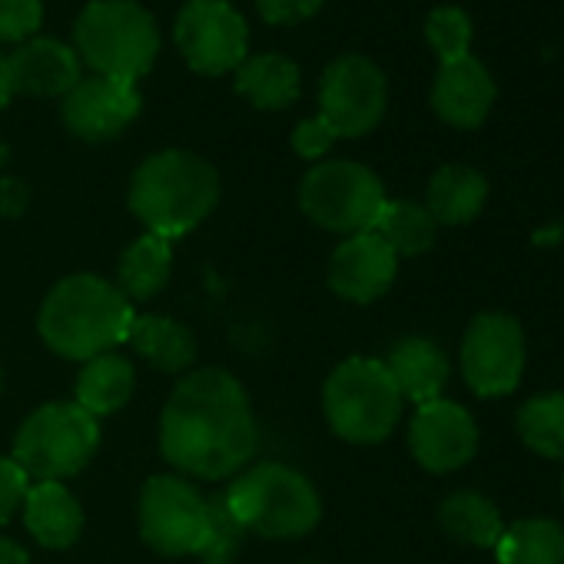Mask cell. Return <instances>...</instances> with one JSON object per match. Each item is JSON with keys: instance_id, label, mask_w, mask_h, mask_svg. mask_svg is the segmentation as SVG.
<instances>
[{"instance_id": "1", "label": "cell", "mask_w": 564, "mask_h": 564, "mask_svg": "<svg viewBox=\"0 0 564 564\" xmlns=\"http://www.w3.org/2000/svg\"><path fill=\"white\" fill-rule=\"evenodd\" d=\"M259 448V425L242 382L226 369L183 376L160 415V452L183 478L223 481Z\"/></svg>"}, {"instance_id": "2", "label": "cell", "mask_w": 564, "mask_h": 564, "mask_svg": "<svg viewBox=\"0 0 564 564\" xmlns=\"http://www.w3.org/2000/svg\"><path fill=\"white\" fill-rule=\"evenodd\" d=\"M133 326V303L110 279L77 272L61 279L44 296L37 333L51 352L70 362H90L127 343Z\"/></svg>"}, {"instance_id": "3", "label": "cell", "mask_w": 564, "mask_h": 564, "mask_svg": "<svg viewBox=\"0 0 564 564\" xmlns=\"http://www.w3.org/2000/svg\"><path fill=\"white\" fill-rule=\"evenodd\" d=\"M219 203V173L189 150H160L147 156L130 180V213L147 232L180 239L193 232Z\"/></svg>"}, {"instance_id": "4", "label": "cell", "mask_w": 564, "mask_h": 564, "mask_svg": "<svg viewBox=\"0 0 564 564\" xmlns=\"http://www.w3.org/2000/svg\"><path fill=\"white\" fill-rule=\"evenodd\" d=\"M223 495L246 534L272 541L303 538L323 518V498L316 485L282 462H259L232 475Z\"/></svg>"}, {"instance_id": "5", "label": "cell", "mask_w": 564, "mask_h": 564, "mask_svg": "<svg viewBox=\"0 0 564 564\" xmlns=\"http://www.w3.org/2000/svg\"><path fill=\"white\" fill-rule=\"evenodd\" d=\"M74 44L97 77L137 84L160 54V31L150 11L133 0H94L77 18Z\"/></svg>"}, {"instance_id": "6", "label": "cell", "mask_w": 564, "mask_h": 564, "mask_svg": "<svg viewBox=\"0 0 564 564\" xmlns=\"http://www.w3.org/2000/svg\"><path fill=\"white\" fill-rule=\"evenodd\" d=\"M402 392L382 359L352 356L339 362L323 386V412L329 429L352 445L386 442L402 419Z\"/></svg>"}, {"instance_id": "7", "label": "cell", "mask_w": 564, "mask_h": 564, "mask_svg": "<svg viewBox=\"0 0 564 564\" xmlns=\"http://www.w3.org/2000/svg\"><path fill=\"white\" fill-rule=\"evenodd\" d=\"M100 448V422L77 402L34 409L14 435L11 458L34 481H64L90 465Z\"/></svg>"}, {"instance_id": "8", "label": "cell", "mask_w": 564, "mask_h": 564, "mask_svg": "<svg viewBox=\"0 0 564 564\" xmlns=\"http://www.w3.org/2000/svg\"><path fill=\"white\" fill-rule=\"evenodd\" d=\"M386 206L382 180L356 160L316 163L300 183V209L339 236L369 232Z\"/></svg>"}, {"instance_id": "9", "label": "cell", "mask_w": 564, "mask_h": 564, "mask_svg": "<svg viewBox=\"0 0 564 564\" xmlns=\"http://www.w3.org/2000/svg\"><path fill=\"white\" fill-rule=\"evenodd\" d=\"M140 534L166 557L196 554L206 538L209 501L183 475H153L140 491Z\"/></svg>"}, {"instance_id": "10", "label": "cell", "mask_w": 564, "mask_h": 564, "mask_svg": "<svg viewBox=\"0 0 564 564\" xmlns=\"http://www.w3.org/2000/svg\"><path fill=\"white\" fill-rule=\"evenodd\" d=\"M173 37L189 70L203 77L236 74L249 47V28L226 0H189L176 18Z\"/></svg>"}, {"instance_id": "11", "label": "cell", "mask_w": 564, "mask_h": 564, "mask_svg": "<svg viewBox=\"0 0 564 564\" xmlns=\"http://www.w3.org/2000/svg\"><path fill=\"white\" fill-rule=\"evenodd\" d=\"M389 104V84L379 64L349 54L326 67L319 84V117L336 130V137L372 133Z\"/></svg>"}, {"instance_id": "12", "label": "cell", "mask_w": 564, "mask_h": 564, "mask_svg": "<svg viewBox=\"0 0 564 564\" xmlns=\"http://www.w3.org/2000/svg\"><path fill=\"white\" fill-rule=\"evenodd\" d=\"M524 372V333L508 313H481L462 339L465 386L481 399L511 395Z\"/></svg>"}, {"instance_id": "13", "label": "cell", "mask_w": 564, "mask_h": 564, "mask_svg": "<svg viewBox=\"0 0 564 564\" xmlns=\"http://www.w3.org/2000/svg\"><path fill=\"white\" fill-rule=\"evenodd\" d=\"M409 448L415 462L432 475L465 468L478 452V425L468 409L448 399H435L415 409L409 425Z\"/></svg>"}, {"instance_id": "14", "label": "cell", "mask_w": 564, "mask_h": 564, "mask_svg": "<svg viewBox=\"0 0 564 564\" xmlns=\"http://www.w3.org/2000/svg\"><path fill=\"white\" fill-rule=\"evenodd\" d=\"M399 275V256L386 246L379 232L346 236L329 256V290L356 306L382 300Z\"/></svg>"}, {"instance_id": "15", "label": "cell", "mask_w": 564, "mask_h": 564, "mask_svg": "<svg viewBox=\"0 0 564 564\" xmlns=\"http://www.w3.org/2000/svg\"><path fill=\"white\" fill-rule=\"evenodd\" d=\"M64 127L87 140L104 143L120 137L140 113L137 84L110 80V77H87L64 97Z\"/></svg>"}, {"instance_id": "16", "label": "cell", "mask_w": 564, "mask_h": 564, "mask_svg": "<svg viewBox=\"0 0 564 564\" xmlns=\"http://www.w3.org/2000/svg\"><path fill=\"white\" fill-rule=\"evenodd\" d=\"M498 87L481 61L471 54L452 64L438 67V77L432 84V110L438 120H445L455 130H475L488 120L495 107Z\"/></svg>"}, {"instance_id": "17", "label": "cell", "mask_w": 564, "mask_h": 564, "mask_svg": "<svg viewBox=\"0 0 564 564\" xmlns=\"http://www.w3.org/2000/svg\"><path fill=\"white\" fill-rule=\"evenodd\" d=\"M8 77L11 94L31 97H67L84 80L77 51L51 37H31L18 44V51L8 57Z\"/></svg>"}, {"instance_id": "18", "label": "cell", "mask_w": 564, "mask_h": 564, "mask_svg": "<svg viewBox=\"0 0 564 564\" xmlns=\"http://www.w3.org/2000/svg\"><path fill=\"white\" fill-rule=\"evenodd\" d=\"M21 511L34 541L51 551H64L77 544L84 531V508L64 481H34L28 488Z\"/></svg>"}, {"instance_id": "19", "label": "cell", "mask_w": 564, "mask_h": 564, "mask_svg": "<svg viewBox=\"0 0 564 564\" xmlns=\"http://www.w3.org/2000/svg\"><path fill=\"white\" fill-rule=\"evenodd\" d=\"M382 362L405 402H415V405L435 402L442 399V389L448 386V359L432 339L409 336L395 343L389 359Z\"/></svg>"}, {"instance_id": "20", "label": "cell", "mask_w": 564, "mask_h": 564, "mask_svg": "<svg viewBox=\"0 0 564 564\" xmlns=\"http://www.w3.org/2000/svg\"><path fill=\"white\" fill-rule=\"evenodd\" d=\"M133 392H137L133 362L120 352H104L84 362L77 386H74V402L100 422L104 415L120 412L133 399Z\"/></svg>"}, {"instance_id": "21", "label": "cell", "mask_w": 564, "mask_h": 564, "mask_svg": "<svg viewBox=\"0 0 564 564\" xmlns=\"http://www.w3.org/2000/svg\"><path fill=\"white\" fill-rule=\"evenodd\" d=\"M488 203V180L462 163H448L435 170L425 193V209L442 226H465L471 223Z\"/></svg>"}, {"instance_id": "22", "label": "cell", "mask_w": 564, "mask_h": 564, "mask_svg": "<svg viewBox=\"0 0 564 564\" xmlns=\"http://www.w3.org/2000/svg\"><path fill=\"white\" fill-rule=\"evenodd\" d=\"M127 346L143 362H150L156 372H166V376H180L196 362L193 333L170 316H133Z\"/></svg>"}, {"instance_id": "23", "label": "cell", "mask_w": 564, "mask_h": 564, "mask_svg": "<svg viewBox=\"0 0 564 564\" xmlns=\"http://www.w3.org/2000/svg\"><path fill=\"white\" fill-rule=\"evenodd\" d=\"M173 272V242L153 232H143L133 239L120 262H117V282L113 286L130 300V303H147L153 300Z\"/></svg>"}, {"instance_id": "24", "label": "cell", "mask_w": 564, "mask_h": 564, "mask_svg": "<svg viewBox=\"0 0 564 564\" xmlns=\"http://www.w3.org/2000/svg\"><path fill=\"white\" fill-rule=\"evenodd\" d=\"M236 94L256 110H286L300 97V67L282 54H259L236 67Z\"/></svg>"}, {"instance_id": "25", "label": "cell", "mask_w": 564, "mask_h": 564, "mask_svg": "<svg viewBox=\"0 0 564 564\" xmlns=\"http://www.w3.org/2000/svg\"><path fill=\"white\" fill-rule=\"evenodd\" d=\"M438 524L452 541L471 547H495L505 534V521L495 501L478 491H452L438 505Z\"/></svg>"}, {"instance_id": "26", "label": "cell", "mask_w": 564, "mask_h": 564, "mask_svg": "<svg viewBox=\"0 0 564 564\" xmlns=\"http://www.w3.org/2000/svg\"><path fill=\"white\" fill-rule=\"evenodd\" d=\"M498 564H564V528L551 518H524L495 544Z\"/></svg>"}, {"instance_id": "27", "label": "cell", "mask_w": 564, "mask_h": 564, "mask_svg": "<svg viewBox=\"0 0 564 564\" xmlns=\"http://www.w3.org/2000/svg\"><path fill=\"white\" fill-rule=\"evenodd\" d=\"M372 232H379L395 256H422V252L432 249L438 223L432 219V213L422 203L386 199Z\"/></svg>"}, {"instance_id": "28", "label": "cell", "mask_w": 564, "mask_h": 564, "mask_svg": "<svg viewBox=\"0 0 564 564\" xmlns=\"http://www.w3.org/2000/svg\"><path fill=\"white\" fill-rule=\"evenodd\" d=\"M518 435L534 455L564 462V392L528 399L518 412Z\"/></svg>"}, {"instance_id": "29", "label": "cell", "mask_w": 564, "mask_h": 564, "mask_svg": "<svg viewBox=\"0 0 564 564\" xmlns=\"http://www.w3.org/2000/svg\"><path fill=\"white\" fill-rule=\"evenodd\" d=\"M206 501H209V521H206V538H203L196 557H199L203 564H232L236 554H239V547H242L246 531H242V524L232 518V511H229L223 491L213 495V498H206Z\"/></svg>"}, {"instance_id": "30", "label": "cell", "mask_w": 564, "mask_h": 564, "mask_svg": "<svg viewBox=\"0 0 564 564\" xmlns=\"http://www.w3.org/2000/svg\"><path fill=\"white\" fill-rule=\"evenodd\" d=\"M429 47L435 51L438 64H452L468 57L471 44V21L462 8H435L425 21Z\"/></svg>"}, {"instance_id": "31", "label": "cell", "mask_w": 564, "mask_h": 564, "mask_svg": "<svg viewBox=\"0 0 564 564\" xmlns=\"http://www.w3.org/2000/svg\"><path fill=\"white\" fill-rule=\"evenodd\" d=\"M44 21L41 0H0V44H24Z\"/></svg>"}, {"instance_id": "32", "label": "cell", "mask_w": 564, "mask_h": 564, "mask_svg": "<svg viewBox=\"0 0 564 564\" xmlns=\"http://www.w3.org/2000/svg\"><path fill=\"white\" fill-rule=\"evenodd\" d=\"M28 488H31V478L24 475V468L11 455H0V528L21 511Z\"/></svg>"}, {"instance_id": "33", "label": "cell", "mask_w": 564, "mask_h": 564, "mask_svg": "<svg viewBox=\"0 0 564 564\" xmlns=\"http://www.w3.org/2000/svg\"><path fill=\"white\" fill-rule=\"evenodd\" d=\"M336 140H339L336 130H333L323 117H310V120H303V123L293 130V150H296L303 160H323V156L333 150Z\"/></svg>"}, {"instance_id": "34", "label": "cell", "mask_w": 564, "mask_h": 564, "mask_svg": "<svg viewBox=\"0 0 564 564\" xmlns=\"http://www.w3.org/2000/svg\"><path fill=\"white\" fill-rule=\"evenodd\" d=\"M259 8V18L265 24H300V21H310L319 8L323 0H256Z\"/></svg>"}, {"instance_id": "35", "label": "cell", "mask_w": 564, "mask_h": 564, "mask_svg": "<svg viewBox=\"0 0 564 564\" xmlns=\"http://www.w3.org/2000/svg\"><path fill=\"white\" fill-rule=\"evenodd\" d=\"M24 206H28L24 183H18V180H4V183H0V213H4V216H18Z\"/></svg>"}, {"instance_id": "36", "label": "cell", "mask_w": 564, "mask_h": 564, "mask_svg": "<svg viewBox=\"0 0 564 564\" xmlns=\"http://www.w3.org/2000/svg\"><path fill=\"white\" fill-rule=\"evenodd\" d=\"M0 564H31V554L14 538H0Z\"/></svg>"}, {"instance_id": "37", "label": "cell", "mask_w": 564, "mask_h": 564, "mask_svg": "<svg viewBox=\"0 0 564 564\" xmlns=\"http://www.w3.org/2000/svg\"><path fill=\"white\" fill-rule=\"evenodd\" d=\"M11 97H14V94H11V77H8V57L0 54V110L8 107Z\"/></svg>"}, {"instance_id": "38", "label": "cell", "mask_w": 564, "mask_h": 564, "mask_svg": "<svg viewBox=\"0 0 564 564\" xmlns=\"http://www.w3.org/2000/svg\"><path fill=\"white\" fill-rule=\"evenodd\" d=\"M0 392H4V372H0Z\"/></svg>"}, {"instance_id": "39", "label": "cell", "mask_w": 564, "mask_h": 564, "mask_svg": "<svg viewBox=\"0 0 564 564\" xmlns=\"http://www.w3.org/2000/svg\"><path fill=\"white\" fill-rule=\"evenodd\" d=\"M561 488H564V485H561Z\"/></svg>"}]
</instances>
